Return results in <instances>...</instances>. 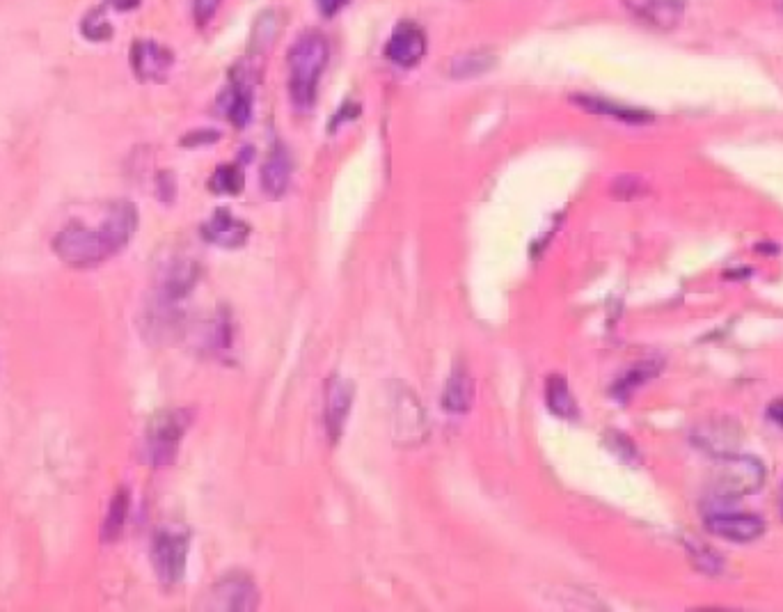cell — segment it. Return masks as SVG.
Returning <instances> with one entry per match:
<instances>
[{"label":"cell","mask_w":783,"mask_h":612,"mask_svg":"<svg viewBox=\"0 0 783 612\" xmlns=\"http://www.w3.org/2000/svg\"><path fill=\"white\" fill-rule=\"evenodd\" d=\"M607 445L612 447L616 457L623 459V461H637V457H639V454H637V447L632 445L630 438H628V436H623V434H612V436H609Z\"/></svg>","instance_id":"cell-25"},{"label":"cell","mask_w":783,"mask_h":612,"mask_svg":"<svg viewBox=\"0 0 783 612\" xmlns=\"http://www.w3.org/2000/svg\"><path fill=\"white\" fill-rule=\"evenodd\" d=\"M81 30L87 39H92V42H104V39H110L113 28H110V23L106 19L104 7H94L92 12H87L81 23Z\"/></svg>","instance_id":"cell-23"},{"label":"cell","mask_w":783,"mask_h":612,"mask_svg":"<svg viewBox=\"0 0 783 612\" xmlns=\"http://www.w3.org/2000/svg\"><path fill=\"white\" fill-rule=\"evenodd\" d=\"M220 136L216 131H207V129H200V131H193L188 133V136L184 138V145L188 149H195V147H207L211 143H216Z\"/></svg>","instance_id":"cell-28"},{"label":"cell","mask_w":783,"mask_h":612,"mask_svg":"<svg viewBox=\"0 0 783 612\" xmlns=\"http://www.w3.org/2000/svg\"><path fill=\"white\" fill-rule=\"evenodd\" d=\"M426 56V35L413 21H403L394 28L385 44V58L397 67L410 69L419 65Z\"/></svg>","instance_id":"cell-6"},{"label":"cell","mask_w":783,"mask_h":612,"mask_svg":"<svg viewBox=\"0 0 783 612\" xmlns=\"http://www.w3.org/2000/svg\"><path fill=\"white\" fill-rule=\"evenodd\" d=\"M156 188H158V200L165 204H172L174 198H177V182H174L172 172H161L156 179Z\"/></svg>","instance_id":"cell-27"},{"label":"cell","mask_w":783,"mask_h":612,"mask_svg":"<svg viewBox=\"0 0 783 612\" xmlns=\"http://www.w3.org/2000/svg\"><path fill=\"white\" fill-rule=\"evenodd\" d=\"M188 427H191V413L186 408H170V411L158 413L145 431L142 461L154 468L174 464Z\"/></svg>","instance_id":"cell-3"},{"label":"cell","mask_w":783,"mask_h":612,"mask_svg":"<svg viewBox=\"0 0 783 612\" xmlns=\"http://www.w3.org/2000/svg\"><path fill=\"white\" fill-rule=\"evenodd\" d=\"M200 280V269H197L195 262L188 260H179L170 264L168 269L163 271L161 276V285H158V298H161V308L168 310L181 298L188 296L193 292V287Z\"/></svg>","instance_id":"cell-13"},{"label":"cell","mask_w":783,"mask_h":612,"mask_svg":"<svg viewBox=\"0 0 783 612\" xmlns=\"http://www.w3.org/2000/svg\"><path fill=\"white\" fill-rule=\"evenodd\" d=\"M646 191V184L639 177H621L614 182V195H619L621 200H632L637 195H642Z\"/></svg>","instance_id":"cell-24"},{"label":"cell","mask_w":783,"mask_h":612,"mask_svg":"<svg viewBox=\"0 0 783 612\" xmlns=\"http://www.w3.org/2000/svg\"><path fill=\"white\" fill-rule=\"evenodd\" d=\"M351 3V0H316V7H319V12L323 14V17H335L337 12H342L344 7Z\"/></svg>","instance_id":"cell-29"},{"label":"cell","mask_w":783,"mask_h":612,"mask_svg":"<svg viewBox=\"0 0 783 612\" xmlns=\"http://www.w3.org/2000/svg\"><path fill=\"white\" fill-rule=\"evenodd\" d=\"M722 473L717 475V493L726 500L742 498L758 491L765 482V468L754 457H735L726 454Z\"/></svg>","instance_id":"cell-5"},{"label":"cell","mask_w":783,"mask_h":612,"mask_svg":"<svg viewBox=\"0 0 783 612\" xmlns=\"http://www.w3.org/2000/svg\"><path fill=\"white\" fill-rule=\"evenodd\" d=\"M770 3H772L774 10H777V12L781 14V17H783V0H770Z\"/></svg>","instance_id":"cell-32"},{"label":"cell","mask_w":783,"mask_h":612,"mask_svg":"<svg viewBox=\"0 0 783 612\" xmlns=\"http://www.w3.org/2000/svg\"><path fill=\"white\" fill-rule=\"evenodd\" d=\"M259 603V590L255 580L245 574H229L213 587L211 608L216 610H255Z\"/></svg>","instance_id":"cell-8"},{"label":"cell","mask_w":783,"mask_h":612,"mask_svg":"<svg viewBox=\"0 0 783 612\" xmlns=\"http://www.w3.org/2000/svg\"><path fill=\"white\" fill-rule=\"evenodd\" d=\"M328 58V39L316 30L300 35L289 49V97L296 111L310 113L314 108Z\"/></svg>","instance_id":"cell-2"},{"label":"cell","mask_w":783,"mask_h":612,"mask_svg":"<svg viewBox=\"0 0 783 612\" xmlns=\"http://www.w3.org/2000/svg\"><path fill=\"white\" fill-rule=\"evenodd\" d=\"M126 516H129V491L120 489L115 493L113 502H110L104 528H101V539H104L106 544H113V541L122 537Z\"/></svg>","instance_id":"cell-21"},{"label":"cell","mask_w":783,"mask_h":612,"mask_svg":"<svg viewBox=\"0 0 783 612\" xmlns=\"http://www.w3.org/2000/svg\"><path fill=\"white\" fill-rule=\"evenodd\" d=\"M138 3L140 0H108V5H113L115 10H120V12L133 10V7H138Z\"/></svg>","instance_id":"cell-31"},{"label":"cell","mask_w":783,"mask_h":612,"mask_svg":"<svg viewBox=\"0 0 783 612\" xmlns=\"http://www.w3.org/2000/svg\"><path fill=\"white\" fill-rule=\"evenodd\" d=\"M545 404H548L550 413L561 420H577V415H580L573 392L568 388V381L559 374L550 376L548 383H545Z\"/></svg>","instance_id":"cell-18"},{"label":"cell","mask_w":783,"mask_h":612,"mask_svg":"<svg viewBox=\"0 0 783 612\" xmlns=\"http://www.w3.org/2000/svg\"><path fill=\"white\" fill-rule=\"evenodd\" d=\"M573 101L580 108H584L587 113L607 115V117H614V120H621L626 124H648V122L655 120V117L648 111H644V108L614 104V101L591 97V94H577V97H573Z\"/></svg>","instance_id":"cell-16"},{"label":"cell","mask_w":783,"mask_h":612,"mask_svg":"<svg viewBox=\"0 0 783 612\" xmlns=\"http://www.w3.org/2000/svg\"><path fill=\"white\" fill-rule=\"evenodd\" d=\"M172 65V51L152 42V39H138V42L131 46V67L140 81L161 83L168 78Z\"/></svg>","instance_id":"cell-9"},{"label":"cell","mask_w":783,"mask_h":612,"mask_svg":"<svg viewBox=\"0 0 783 612\" xmlns=\"http://www.w3.org/2000/svg\"><path fill=\"white\" fill-rule=\"evenodd\" d=\"M658 374H660V365L653 363V360L630 367V370L614 383L612 395L616 399H621V402H626V399L632 397V392H635L637 388H642L646 381H651L653 376H658Z\"/></svg>","instance_id":"cell-20"},{"label":"cell","mask_w":783,"mask_h":612,"mask_svg":"<svg viewBox=\"0 0 783 612\" xmlns=\"http://www.w3.org/2000/svg\"><path fill=\"white\" fill-rule=\"evenodd\" d=\"M138 230V209L131 200L110 202L99 223L87 227L81 221L69 223L55 234L53 250L74 269H92L115 257L129 246Z\"/></svg>","instance_id":"cell-1"},{"label":"cell","mask_w":783,"mask_h":612,"mask_svg":"<svg viewBox=\"0 0 783 612\" xmlns=\"http://www.w3.org/2000/svg\"><path fill=\"white\" fill-rule=\"evenodd\" d=\"M706 530L713 532L715 537L735 541V544H749V541L763 537L765 521L756 514L715 512L706 516Z\"/></svg>","instance_id":"cell-10"},{"label":"cell","mask_w":783,"mask_h":612,"mask_svg":"<svg viewBox=\"0 0 783 612\" xmlns=\"http://www.w3.org/2000/svg\"><path fill=\"white\" fill-rule=\"evenodd\" d=\"M280 14L275 10H266L261 12L255 26H252V37H250V58H264L271 46L275 44V37L280 33Z\"/></svg>","instance_id":"cell-19"},{"label":"cell","mask_w":783,"mask_h":612,"mask_svg":"<svg viewBox=\"0 0 783 612\" xmlns=\"http://www.w3.org/2000/svg\"><path fill=\"white\" fill-rule=\"evenodd\" d=\"M637 21L655 30H674L683 19V0H621Z\"/></svg>","instance_id":"cell-11"},{"label":"cell","mask_w":783,"mask_h":612,"mask_svg":"<svg viewBox=\"0 0 783 612\" xmlns=\"http://www.w3.org/2000/svg\"><path fill=\"white\" fill-rule=\"evenodd\" d=\"M767 418L783 429V399H774V402L767 406Z\"/></svg>","instance_id":"cell-30"},{"label":"cell","mask_w":783,"mask_h":612,"mask_svg":"<svg viewBox=\"0 0 783 612\" xmlns=\"http://www.w3.org/2000/svg\"><path fill=\"white\" fill-rule=\"evenodd\" d=\"M188 551H191V532L179 525L158 528L152 539V567L158 583L177 587L186 576Z\"/></svg>","instance_id":"cell-4"},{"label":"cell","mask_w":783,"mask_h":612,"mask_svg":"<svg viewBox=\"0 0 783 612\" xmlns=\"http://www.w3.org/2000/svg\"><path fill=\"white\" fill-rule=\"evenodd\" d=\"M781 516H783V509H781Z\"/></svg>","instance_id":"cell-33"},{"label":"cell","mask_w":783,"mask_h":612,"mask_svg":"<svg viewBox=\"0 0 783 612\" xmlns=\"http://www.w3.org/2000/svg\"><path fill=\"white\" fill-rule=\"evenodd\" d=\"M497 56L490 49H470L463 53H456L449 62V76L456 81H468V78H477L488 74L495 67Z\"/></svg>","instance_id":"cell-17"},{"label":"cell","mask_w":783,"mask_h":612,"mask_svg":"<svg viewBox=\"0 0 783 612\" xmlns=\"http://www.w3.org/2000/svg\"><path fill=\"white\" fill-rule=\"evenodd\" d=\"M440 402L447 413L463 415V413L470 411L472 404H474V379H472L468 367H463V365L454 367L452 374L447 376Z\"/></svg>","instance_id":"cell-15"},{"label":"cell","mask_w":783,"mask_h":612,"mask_svg":"<svg viewBox=\"0 0 783 612\" xmlns=\"http://www.w3.org/2000/svg\"><path fill=\"white\" fill-rule=\"evenodd\" d=\"M202 237L204 241L213 243V246L234 250L248 243L250 225L241 221V218H236L232 211L218 209L216 214L202 225Z\"/></svg>","instance_id":"cell-12"},{"label":"cell","mask_w":783,"mask_h":612,"mask_svg":"<svg viewBox=\"0 0 783 612\" xmlns=\"http://www.w3.org/2000/svg\"><path fill=\"white\" fill-rule=\"evenodd\" d=\"M355 399L353 381L342 379V376H332L326 388V406H323V422L332 443H337L344 434L346 420L351 415Z\"/></svg>","instance_id":"cell-7"},{"label":"cell","mask_w":783,"mask_h":612,"mask_svg":"<svg viewBox=\"0 0 783 612\" xmlns=\"http://www.w3.org/2000/svg\"><path fill=\"white\" fill-rule=\"evenodd\" d=\"M209 186L213 193L236 195L243 186V172L239 166H234V163H225V166H218V170L213 172Z\"/></svg>","instance_id":"cell-22"},{"label":"cell","mask_w":783,"mask_h":612,"mask_svg":"<svg viewBox=\"0 0 783 612\" xmlns=\"http://www.w3.org/2000/svg\"><path fill=\"white\" fill-rule=\"evenodd\" d=\"M291 172H294V161H291L289 149L284 147L282 143H278L271 149V152L266 154L264 166H261V172H259L261 191H264L268 198H273V200L282 198L289 188Z\"/></svg>","instance_id":"cell-14"},{"label":"cell","mask_w":783,"mask_h":612,"mask_svg":"<svg viewBox=\"0 0 783 612\" xmlns=\"http://www.w3.org/2000/svg\"><path fill=\"white\" fill-rule=\"evenodd\" d=\"M220 7V0H193V17L197 26H207V23L216 17Z\"/></svg>","instance_id":"cell-26"}]
</instances>
